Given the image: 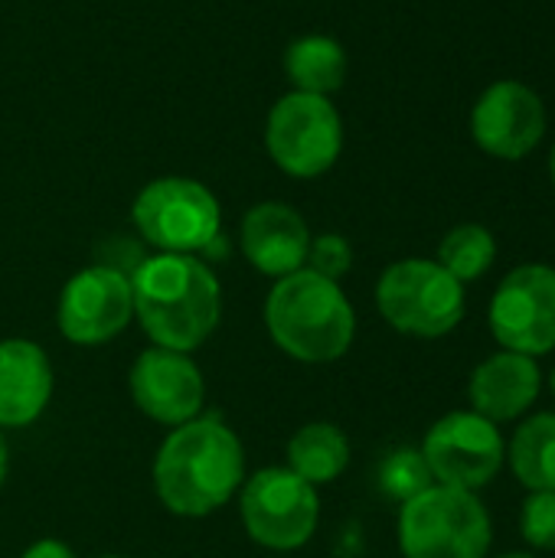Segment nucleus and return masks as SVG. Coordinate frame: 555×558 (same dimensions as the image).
<instances>
[{"label": "nucleus", "instance_id": "obj_25", "mask_svg": "<svg viewBox=\"0 0 555 558\" xmlns=\"http://www.w3.org/2000/svg\"><path fill=\"white\" fill-rule=\"evenodd\" d=\"M3 477H7V441H3V432H0V487H3Z\"/></svg>", "mask_w": 555, "mask_h": 558}, {"label": "nucleus", "instance_id": "obj_28", "mask_svg": "<svg viewBox=\"0 0 555 558\" xmlns=\"http://www.w3.org/2000/svg\"><path fill=\"white\" fill-rule=\"evenodd\" d=\"M550 173H553V186H555V150H553V160H550Z\"/></svg>", "mask_w": 555, "mask_h": 558}, {"label": "nucleus", "instance_id": "obj_20", "mask_svg": "<svg viewBox=\"0 0 555 558\" xmlns=\"http://www.w3.org/2000/svg\"><path fill=\"white\" fill-rule=\"evenodd\" d=\"M448 275H455L461 284H471L491 271L497 262V239L487 226L481 222H461L445 232L435 258Z\"/></svg>", "mask_w": 555, "mask_h": 558}, {"label": "nucleus", "instance_id": "obj_10", "mask_svg": "<svg viewBox=\"0 0 555 558\" xmlns=\"http://www.w3.org/2000/svg\"><path fill=\"white\" fill-rule=\"evenodd\" d=\"M487 324L500 350L523 356H546L555 350V268L520 265L497 284L487 311Z\"/></svg>", "mask_w": 555, "mask_h": 558}, {"label": "nucleus", "instance_id": "obj_12", "mask_svg": "<svg viewBox=\"0 0 555 558\" xmlns=\"http://www.w3.org/2000/svg\"><path fill=\"white\" fill-rule=\"evenodd\" d=\"M471 134L484 154L497 160H523L546 134V105L530 85L500 78L474 101Z\"/></svg>", "mask_w": 555, "mask_h": 558}, {"label": "nucleus", "instance_id": "obj_22", "mask_svg": "<svg viewBox=\"0 0 555 558\" xmlns=\"http://www.w3.org/2000/svg\"><path fill=\"white\" fill-rule=\"evenodd\" d=\"M520 533L530 549L555 553V490H536L523 500Z\"/></svg>", "mask_w": 555, "mask_h": 558}, {"label": "nucleus", "instance_id": "obj_15", "mask_svg": "<svg viewBox=\"0 0 555 558\" xmlns=\"http://www.w3.org/2000/svg\"><path fill=\"white\" fill-rule=\"evenodd\" d=\"M311 248L307 222L288 203H258L242 219V255L255 271L285 278L304 268Z\"/></svg>", "mask_w": 555, "mask_h": 558}, {"label": "nucleus", "instance_id": "obj_7", "mask_svg": "<svg viewBox=\"0 0 555 558\" xmlns=\"http://www.w3.org/2000/svg\"><path fill=\"white\" fill-rule=\"evenodd\" d=\"M268 157L294 180H314L327 173L343 150V121L330 98L288 92L265 121Z\"/></svg>", "mask_w": 555, "mask_h": 558}, {"label": "nucleus", "instance_id": "obj_24", "mask_svg": "<svg viewBox=\"0 0 555 558\" xmlns=\"http://www.w3.org/2000/svg\"><path fill=\"white\" fill-rule=\"evenodd\" d=\"M23 558H75V553L65 546V543H56V539H39V543H33Z\"/></svg>", "mask_w": 555, "mask_h": 558}, {"label": "nucleus", "instance_id": "obj_11", "mask_svg": "<svg viewBox=\"0 0 555 558\" xmlns=\"http://www.w3.org/2000/svg\"><path fill=\"white\" fill-rule=\"evenodd\" d=\"M59 330L79 347H98L118 337L134 317L131 278L111 265H92L72 275L59 298Z\"/></svg>", "mask_w": 555, "mask_h": 558}, {"label": "nucleus", "instance_id": "obj_16", "mask_svg": "<svg viewBox=\"0 0 555 558\" xmlns=\"http://www.w3.org/2000/svg\"><path fill=\"white\" fill-rule=\"evenodd\" d=\"M52 396V366L29 340L0 343V428H23L43 415Z\"/></svg>", "mask_w": 555, "mask_h": 558}, {"label": "nucleus", "instance_id": "obj_13", "mask_svg": "<svg viewBox=\"0 0 555 558\" xmlns=\"http://www.w3.org/2000/svg\"><path fill=\"white\" fill-rule=\"evenodd\" d=\"M131 399L134 405L160 425H186L203 409V376L190 353L177 350H144L131 366Z\"/></svg>", "mask_w": 555, "mask_h": 558}, {"label": "nucleus", "instance_id": "obj_29", "mask_svg": "<svg viewBox=\"0 0 555 558\" xmlns=\"http://www.w3.org/2000/svg\"><path fill=\"white\" fill-rule=\"evenodd\" d=\"M101 558H121V556H101Z\"/></svg>", "mask_w": 555, "mask_h": 558}, {"label": "nucleus", "instance_id": "obj_19", "mask_svg": "<svg viewBox=\"0 0 555 558\" xmlns=\"http://www.w3.org/2000/svg\"><path fill=\"white\" fill-rule=\"evenodd\" d=\"M507 468L530 490H555V412L523 418L507 441Z\"/></svg>", "mask_w": 555, "mask_h": 558}, {"label": "nucleus", "instance_id": "obj_3", "mask_svg": "<svg viewBox=\"0 0 555 558\" xmlns=\"http://www.w3.org/2000/svg\"><path fill=\"white\" fill-rule=\"evenodd\" d=\"M265 324L272 340L301 363L340 360L357 333V314L340 281L311 268L278 278L265 301Z\"/></svg>", "mask_w": 555, "mask_h": 558}, {"label": "nucleus", "instance_id": "obj_14", "mask_svg": "<svg viewBox=\"0 0 555 558\" xmlns=\"http://www.w3.org/2000/svg\"><path fill=\"white\" fill-rule=\"evenodd\" d=\"M543 392V369L533 356L500 350L478 363L468 383L471 412L484 415L494 425L523 418Z\"/></svg>", "mask_w": 555, "mask_h": 558}, {"label": "nucleus", "instance_id": "obj_4", "mask_svg": "<svg viewBox=\"0 0 555 558\" xmlns=\"http://www.w3.org/2000/svg\"><path fill=\"white\" fill-rule=\"evenodd\" d=\"M494 523L478 494L432 484L399 510V549L406 558H487Z\"/></svg>", "mask_w": 555, "mask_h": 558}, {"label": "nucleus", "instance_id": "obj_8", "mask_svg": "<svg viewBox=\"0 0 555 558\" xmlns=\"http://www.w3.org/2000/svg\"><path fill=\"white\" fill-rule=\"evenodd\" d=\"M419 451L435 484L468 494H478L481 487L494 484L507 464V441L500 428L471 409L442 415L429 428Z\"/></svg>", "mask_w": 555, "mask_h": 558}, {"label": "nucleus", "instance_id": "obj_6", "mask_svg": "<svg viewBox=\"0 0 555 558\" xmlns=\"http://www.w3.org/2000/svg\"><path fill=\"white\" fill-rule=\"evenodd\" d=\"M131 219L144 242H150L157 252L196 255L213 248L219 239L222 209L213 190H206L200 180L160 177L137 193Z\"/></svg>", "mask_w": 555, "mask_h": 558}, {"label": "nucleus", "instance_id": "obj_2", "mask_svg": "<svg viewBox=\"0 0 555 558\" xmlns=\"http://www.w3.org/2000/svg\"><path fill=\"white\" fill-rule=\"evenodd\" d=\"M245 474L242 445L219 415L177 425L157 451L154 487L177 517H209L226 507Z\"/></svg>", "mask_w": 555, "mask_h": 558}, {"label": "nucleus", "instance_id": "obj_27", "mask_svg": "<svg viewBox=\"0 0 555 558\" xmlns=\"http://www.w3.org/2000/svg\"><path fill=\"white\" fill-rule=\"evenodd\" d=\"M550 392H553V399H555V366H553V373H550Z\"/></svg>", "mask_w": 555, "mask_h": 558}, {"label": "nucleus", "instance_id": "obj_21", "mask_svg": "<svg viewBox=\"0 0 555 558\" xmlns=\"http://www.w3.org/2000/svg\"><path fill=\"white\" fill-rule=\"evenodd\" d=\"M432 484H435L432 471H429L422 451H415V448H399V451L386 454L379 464V487L389 500L406 504V500L419 497L422 490H429Z\"/></svg>", "mask_w": 555, "mask_h": 558}, {"label": "nucleus", "instance_id": "obj_1", "mask_svg": "<svg viewBox=\"0 0 555 558\" xmlns=\"http://www.w3.org/2000/svg\"><path fill=\"white\" fill-rule=\"evenodd\" d=\"M134 314L154 347L190 353L219 324V278L196 255L157 252L131 275Z\"/></svg>", "mask_w": 555, "mask_h": 558}, {"label": "nucleus", "instance_id": "obj_18", "mask_svg": "<svg viewBox=\"0 0 555 558\" xmlns=\"http://www.w3.org/2000/svg\"><path fill=\"white\" fill-rule=\"evenodd\" d=\"M350 464V441L330 422H311L288 441V471H294L311 487L334 484Z\"/></svg>", "mask_w": 555, "mask_h": 558}, {"label": "nucleus", "instance_id": "obj_9", "mask_svg": "<svg viewBox=\"0 0 555 558\" xmlns=\"http://www.w3.org/2000/svg\"><path fill=\"white\" fill-rule=\"evenodd\" d=\"M321 520L317 487L288 468L258 471L242 490V523L249 536L275 553H291L311 543Z\"/></svg>", "mask_w": 555, "mask_h": 558}, {"label": "nucleus", "instance_id": "obj_23", "mask_svg": "<svg viewBox=\"0 0 555 558\" xmlns=\"http://www.w3.org/2000/svg\"><path fill=\"white\" fill-rule=\"evenodd\" d=\"M304 268L317 271L321 278L340 281V278L353 268V248H350V242H347L343 235H337V232L317 235V239H311Z\"/></svg>", "mask_w": 555, "mask_h": 558}, {"label": "nucleus", "instance_id": "obj_26", "mask_svg": "<svg viewBox=\"0 0 555 558\" xmlns=\"http://www.w3.org/2000/svg\"><path fill=\"white\" fill-rule=\"evenodd\" d=\"M497 558H536L533 553H504V556H497Z\"/></svg>", "mask_w": 555, "mask_h": 558}, {"label": "nucleus", "instance_id": "obj_17", "mask_svg": "<svg viewBox=\"0 0 555 558\" xmlns=\"http://www.w3.org/2000/svg\"><path fill=\"white\" fill-rule=\"evenodd\" d=\"M285 75L294 92L327 98L347 82V52L330 36H301L285 49Z\"/></svg>", "mask_w": 555, "mask_h": 558}, {"label": "nucleus", "instance_id": "obj_5", "mask_svg": "<svg viewBox=\"0 0 555 558\" xmlns=\"http://www.w3.org/2000/svg\"><path fill=\"white\" fill-rule=\"evenodd\" d=\"M376 307L383 320L419 340L448 337L468 311L464 284L432 258H402L379 275Z\"/></svg>", "mask_w": 555, "mask_h": 558}]
</instances>
